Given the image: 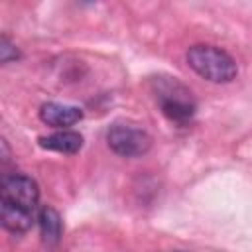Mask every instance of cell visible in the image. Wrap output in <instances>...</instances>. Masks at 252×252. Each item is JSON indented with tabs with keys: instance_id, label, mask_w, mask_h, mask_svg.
Instances as JSON below:
<instances>
[{
	"instance_id": "cell-1",
	"label": "cell",
	"mask_w": 252,
	"mask_h": 252,
	"mask_svg": "<svg viewBox=\"0 0 252 252\" xmlns=\"http://www.w3.org/2000/svg\"><path fill=\"white\" fill-rule=\"evenodd\" d=\"M39 201L37 183L24 173H8L0 183V220L14 234L28 232Z\"/></svg>"
},
{
	"instance_id": "cell-2",
	"label": "cell",
	"mask_w": 252,
	"mask_h": 252,
	"mask_svg": "<svg viewBox=\"0 0 252 252\" xmlns=\"http://www.w3.org/2000/svg\"><path fill=\"white\" fill-rule=\"evenodd\" d=\"M185 59L199 77L211 83H230L238 73L236 61L224 49L215 45L197 43L189 47Z\"/></svg>"
},
{
	"instance_id": "cell-3",
	"label": "cell",
	"mask_w": 252,
	"mask_h": 252,
	"mask_svg": "<svg viewBox=\"0 0 252 252\" xmlns=\"http://www.w3.org/2000/svg\"><path fill=\"white\" fill-rule=\"evenodd\" d=\"M158 100L161 112L177 124H185L195 114V102L191 100V93L179 85L175 79L171 81H159L158 87Z\"/></svg>"
},
{
	"instance_id": "cell-4",
	"label": "cell",
	"mask_w": 252,
	"mask_h": 252,
	"mask_svg": "<svg viewBox=\"0 0 252 252\" xmlns=\"http://www.w3.org/2000/svg\"><path fill=\"white\" fill-rule=\"evenodd\" d=\"M106 144L114 154L122 158H140L150 150L152 138L138 126L116 122L106 132Z\"/></svg>"
},
{
	"instance_id": "cell-5",
	"label": "cell",
	"mask_w": 252,
	"mask_h": 252,
	"mask_svg": "<svg viewBox=\"0 0 252 252\" xmlns=\"http://www.w3.org/2000/svg\"><path fill=\"white\" fill-rule=\"evenodd\" d=\"M39 118L43 124L65 130L67 126L77 124L83 118V110L73 104H61V102H45L39 108Z\"/></svg>"
},
{
	"instance_id": "cell-6",
	"label": "cell",
	"mask_w": 252,
	"mask_h": 252,
	"mask_svg": "<svg viewBox=\"0 0 252 252\" xmlns=\"http://www.w3.org/2000/svg\"><path fill=\"white\" fill-rule=\"evenodd\" d=\"M39 146L59 154H77L83 148V136L73 130H59L39 138Z\"/></svg>"
},
{
	"instance_id": "cell-7",
	"label": "cell",
	"mask_w": 252,
	"mask_h": 252,
	"mask_svg": "<svg viewBox=\"0 0 252 252\" xmlns=\"http://www.w3.org/2000/svg\"><path fill=\"white\" fill-rule=\"evenodd\" d=\"M37 224H39V232L41 238L47 244H57L63 236V220L61 215L53 209V207H43L37 213Z\"/></svg>"
},
{
	"instance_id": "cell-8",
	"label": "cell",
	"mask_w": 252,
	"mask_h": 252,
	"mask_svg": "<svg viewBox=\"0 0 252 252\" xmlns=\"http://www.w3.org/2000/svg\"><path fill=\"white\" fill-rule=\"evenodd\" d=\"M16 59H20V51L16 49V45L6 35H2L0 37V61L10 63V61H16Z\"/></svg>"
}]
</instances>
